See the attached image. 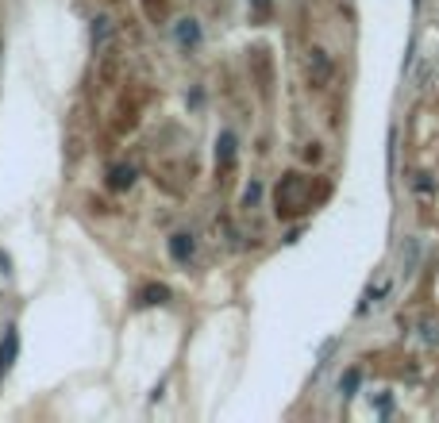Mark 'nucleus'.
Wrapping results in <instances>:
<instances>
[{
    "mask_svg": "<svg viewBox=\"0 0 439 423\" xmlns=\"http://www.w3.org/2000/svg\"><path fill=\"white\" fill-rule=\"evenodd\" d=\"M308 74H312L316 85H328L332 81V58L324 50H308Z\"/></svg>",
    "mask_w": 439,
    "mask_h": 423,
    "instance_id": "nucleus-4",
    "label": "nucleus"
},
{
    "mask_svg": "<svg viewBox=\"0 0 439 423\" xmlns=\"http://www.w3.org/2000/svg\"><path fill=\"white\" fill-rule=\"evenodd\" d=\"M255 16H258V19L270 16V0H255Z\"/></svg>",
    "mask_w": 439,
    "mask_h": 423,
    "instance_id": "nucleus-12",
    "label": "nucleus"
},
{
    "mask_svg": "<svg viewBox=\"0 0 439 423\" xmlns=\"http://www.w3.org/2000/svg\"><path fill=\"white\" fill-rule=\"evenodd\" d=\"M305 208H308V181L301 174L282 177V185H278V216L289 219L297 212H305Z\"/></svg>",
    "mask_w": 439,
    "mask_h": 423,
    "instance_id": "nucleus-1",
    "label": "nucleus"
},
{
    "mask_svg": "<svg viewBox=\"0 0 439 423\" xmlns=\"http://www.w3.org/2000/svg\"><path fill=\"white\" fill-rule=\"evenodd\" d=\"M413 4H420V0H413Z\"/></svg>",
    "mask_w": 439,
    "mask_h": 423,
    "instance_id": "nucleus-13",
    "label": "nucleus"
},
{
    "mask_svg": "<svg viewBox=\"0 0 439 423\" xmlns=\"http://www.w3.org/2000/svg\"><path fill=\"white\" fill-rule=\"evenodd\" d=\"M216 166L220 169L235 166V135L232 131H220V139H216Z\"/></svg>",
    "mask_w": 439,
    "mask_h": 423,
    "instance_id": "nucleus-5",
    "label": "nucleus"
},
{
    "mask_svg": "<svg viewBox=\"0 0 439 423\" xmlns=\"http://www.w3.org/2000/svg\"><path fill=\"white\" fill-rule=\"evenodd\" d=\"M135 185V166H112V174H108V189H131Z\"/></svg>",
    "mask_w": 439,
    "mask_h": 423,
    "instance_id": "nucleus-6",
    "label": "nucleus"
},
{
    "mask_svg": "<svg viewBox=\"0 0 439 423\" xmlns=\"http://www.w3.org/2000/svg\"><path fill=\"white\" fill-rule=\"evenodd\" d=\"M170 300V289L166 285H147V289L139 292V304L143 308H150V304H166Z\"/></svg>",
    "mask_w": 439,
    "mask_h": 423,
    "instance_id": "nucleus-7",
    "label": "nucleus"
},
{
    "mask_svg": "<svg viewBox=\"0 0 439 423\" xmlns=\"http://www.w3.org/2000/svg\"><path fill=\"white\" fill-rule=\"evenodd\" d=\"M340 389H343V397H351V392L358 389V370H347V377H343V385H340Z\"/></svg>",
    "mask_w": 439,
    "mask_h": 423,
    "instance_id": "nucleus-11",
    "label": "nucleus"
},
{
    "mask_svg": "<svg viewBox=\"0 0 439 423\" xmlns=\"http://www.w3.org/2000/svg\"><path fill=\"white\" fill-rule=\"evenodd\" d=\"M108 39V19L100 16V19H93V42H104Z\"/></svg>",
    "mask_w": 439,
    "mask_h": 423,
    "instance_id": "nucleus-10",
    "label": "nucleus"
},
{
    "mask_svg": "<svg viewBox=\"0 0 439 423\" xmlns=\"http://www.w3.org/2000/svg\"><path fill=\"white\" fill-rule=\"evenodd\" d=\"M16 354H19V335H16V327H4V339H0V377L12 370Z\"/></svg>",
    "mask_w": 439,
    "mask_h": 423,
    "instance_id": "nucleus-2",
    "label": "nucleus"
},
{
    "mask_svg": "<svg viewBox=\"0 0 439 423\" xmlns=\"http://www.w3.org/2000/svg\"><path fill=\"white\" fill-rule=\"evenodd\" d=\"M177 42H182V47H197V42H200L197 19H182V24H177Z\"/></svg>",
    "mask_w": 439,
    "mask_h": 423,
    "instance_id": "nucleus-8",
    "label": "nucleus"
},
{
    "mask_svg": "<svg viewBox=\"0 0 439 423\" xmlns=\"http://www.w3.org/2000/svg\"><path fill=\"white\" fill-rule=\"evenodd\" d=\"M193 250H197V239H193L189 231H174L170 235V258H174V262H182L185 266V262L193 258Z\"/></svg>",
    "mask_w": 439,
    "mask_h": 423,
    "instance_id": "nucleus-3",
    "label": "nucleus"
},
{
    "mask_svg": "<svg viewBox=\"0 0 439 423\" xmlns=\"http://www.w3.org/2000/svg\"><path fill=\"white\" fill-rule=\"evenodd\" d=\"M258 197H262V185L250 181V185H247V192H243V208H255V204H258Z\"/></svg>",
    "mask_w": 439,
    "mask_h": 423,
    "instance_id": "nucleus-9",
    "label": "nucleus"
}]
</instances>
